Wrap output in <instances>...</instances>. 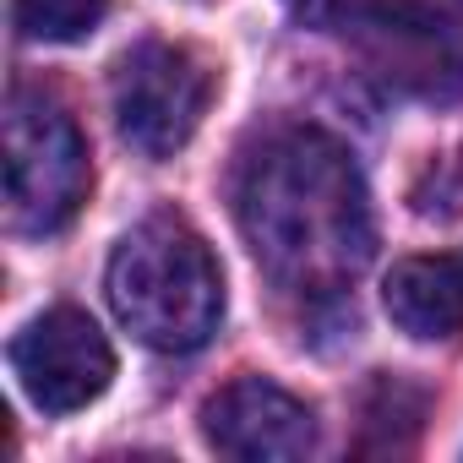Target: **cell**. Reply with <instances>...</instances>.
<instances>
[{"mask_svg":"<svg viewBox=\"0 0 463 463\" xmlns=\"http://www.w3.org/2000/svg\"><path fill=\"white\" fill-rule=\"evenodd\" d=\"M93 164L77 120L44 93L6 104V218L17 235H55L88 202Z\"/></svg>","mask_w":463,"mask_h":463,"instance_id":"3957f363","label":"cell"},{"mask_svg":"<svg viewBox=\"0 0 463 463\" xmlns=\"http://www.w3.org/2000/svg\"><path fill=\"white\" fill-rule=\"evenodd\" d=\"M202 436L241 463H284L317 447V414L268 376H235L202 403Z\"/></svg>","mask_w":463,"mask_h":463,"instance_id":"52a82bcc","label":"cell"},{"mask_svg":"<svg viewBox=\"0 0 463 463\" xmlns=\"http://www.w3.org/2000/svg\"><path fill=\"white\" fill-rule=\"evenodd\" d=\"M104 289L120 327L158 354H191L223 322L218 257L175 213H153L137 229H126L109 257Z\"/></svg>","mask_w":463,"mask_h":463,"instance_id":"7a4b0ae2","label":"cell"},{"mask_svg":"<svg viewBox=\"0 0 463 463\" xmlns=\"http://www.w3.org/2000/svg\"><path fill=\"white\" fill-rule=\"evenodd\" d=\"M109 0H17V28L33 44H82L99 33Z\"/></svg>","mask_w":463,"mask_h":463,"instance_id":"9c48e42d","label":"cell"},{"mask_svg":"<svg viewBox=\"0 0 463 463\" xmlns=\"http://www.w3.org/2000/svg\"><path fill=\"white\" fill-rule=\"evenodd\" d=\"M382 306L398 333L420 344H441L463 333V251L447 257H403L382 284Z\"/></svg>","mask_w":463,"mask_h":463,"instance_id":"ba28073f","label":"cell"},{"mask_svg":"<svg viewBox=\"0 0 463 463\" xmlns=\"http://www.w3.org/2000/svg\"><path fill=\"white\" fill-rule=\"evenodd\" d=\"M284 12L295 23H306V28H322V23H333L344 12V0H284Z\"/></svg>","mask_w":463,"mask_h":463,"instance_id":"30bf717a","label":"cell"},{"mask_svg":"<svg viewBox=\"0 0 463 463\" xmlns=\"http://www.w3.org/2000/svg\"><path fill=\"white\" fill-rule=\"evenodd\" d=\"M213 93H218V71L196 50L142 39L115 61V77H109L115 131L142 158H175L196 137Z\"/></svg>","mask_w":463,"mask_h":463,"instance_id":"277c9868","label":"cell"},{"mask_svg":"<svg viewBox=\"0 0 463 463\" xmlns=\"http://www.w3.org/2000/svg\"><path fill=\"white\" fill-rule=\"evenodd\" d=\"M235 218L262 273L311 300L344 295L376 251L365 175L317 126H284L246 158Z\"/></svg>","mask_w":463,"mask_h":463,"instance_id":"6da1fadb","label":"cell"},{"mask_svg":"<svg viewBox=\"0 0 463 463\" xmlns=\"http://www.w3.org/2000/svg\"><path fill=\"white\" fill-rule=\"evenodd\" d=\"M360 66L392 93L414 104H458L463 99V33L420 6V0H371L354 12Z\"/></svg>","mask_w":463,"mask_h":463,"instance_id":"5b68a950","label":"cell"},{"mask_svg":"<svg viewBox=\"0 0 463 463\" xmlns=\"http://www.w3.org/2000/svg\"><path fill=\"white\" fill-rule=\"evenodd\" d=\"M12 376L33 409L77 414L115 382V349L88 311L55 306L12 338Z\"/></svg>","mask_w":463,"mask_h":463,"instance_id":"8992f818","label":"cell"}]
</instances>
